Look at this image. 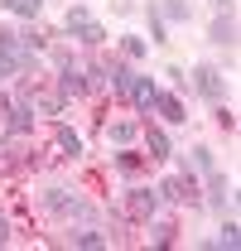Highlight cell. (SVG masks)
Wrapping results in <instances>:
<instances>
[{"label":"cell","mask_w":241,"mask_h":251,"mask_svg":"<svg viewBox=\"0 0 241 251\" xmlns=\"http://www.w3.org/2000/svg\"><path fill=\"white\" fill-rule=\"evenodd\" d=\"M68 34H72L77 44H87V49H101V44H106L101 20H96L92 10H82V5H72V10H68Z\"/></svg>","instance_id":"1"},{"label":"cell","mask_w":241,"mask_h":251,"mask_svg":"<svg viewBox=\"0 0 241 251\" xmlns=\"http://www.w3.org/2000/svg\"><path fill=\"white\" fill-rule=\"evenodd\" d=\"M44 208H48V213H58V218H68V222H72V218L87 222V218H92V208L77 198V193H68V188H48V193H44Z\"/></svg>","instance_id":"2"},{"label":"cell","mask_w":241,"mask_h":251,"mask_svg":"<svg viewBox=\"0 0 241 251\" xmlns=\"http://www.w3.org/2000/svg\"><path fill=\"white\" fill-rule=\"evenodd\" d=\"M154 193H159V203H198V179L193 174H169V179L154 184Z\"/></svg>","instance_id":"3"},{"label":"cell","mask_w":241,"mask_h":251,"mask_svg":"<svg viewBox=\"0 0 241 251\" xmlns=\"http://www.w3.org/2000/svg\"><path fill=\"white\" fill-rule=\"evenodd\" d=\"M120 213L130 222H150L154 213H159V193H154V188H130L125 203H120Z\"/></svg>","instance_id":"4"},{"label":"cell","mask_w":241,"mask_h":251,"mask_svg":"<svg viewBox=\"0 0 241 251\" xmlns=\"http://www.w3.org/2000/svg\"><path fill=\"white\" fill-rule=\"evenodd\" d=\"M193 87L208 97V101H222V92H227V82H222V73H217L212 63H198V68H193Z\"/></svg>","instance_id":"5"},{"label":"cell","mask_w":241,"mask_h":251,"mask_svg":"<svg viewBox=\"0 0 241 251\" xmlns=\"http://www.w3.org/2000/svg\"><path fill=\"white\" fill-rule=\"evenodd\" d=\"M150 111H159V116H164L169 126H183V121H188V111H183V101H179L174 92H154Z\"/></svg>","instance_id":"6"},{"label":"cell","mask_w":241,"mask_h":251,"mask_svg":"<svg viewBox=\"0 0 241 251\" xmlns=\"http://www.w3.org/2000/svg\"><path fill=\"white\" fill-rule=\"evenodd\" d=\"M92 82L82 77V68H72V63H63V77H58V97H82Z\"/></svg>","instance_id":"7"},{"label":"cell","mask_w":241,"mask_h":251,"mask_svg":"<svg viewBox=\"0 0 241 251\" xmlns=\"http://www.w3.org/2000/svg\"><path fill=\"white\" fill-rule=\"evenodd\" d=\"M208 203L217 208V213H227V208H232V184H227V179H222L217 169L208 174Z\"/></svg>","instance_id":"8"},{"label":"cell","mask_w":241,"mask_h":251,"mask_svg":"<svg viewBox=\"0 0 241 251\" xmlns=\"http://www.w3.org/2000/svg\"><path fill=\"white\" fill-rule=\"evenodd\" d=\"M29 130H34L29 106H10V116H5V135H10V140H20V135H29Z\"/></svg>","instance_id":"9"},{"label":"cell","mask_w":241,"mask_h":251,"mask_svg":"<svg viewBox=\"0 0 241 251\" xmlns=\"http://www.w3.org/2000/svg\"><path fill=\"white\" fill-rule=\"evenodd\" d=\"M154 92H159V87H154V77H145V73H135V77H130V101H135V106H145V111H150V101H154Z\"/></svg>","instance_id":"10"},{"label":"cell","mask_w":241,"mask_h":251,"mask_svg":"<svg viewBox=\"0 0 241 251\" xmlns=\"http://www.w3.org/2000/svg\"><path fill=\"white\" fill-rule=\"evenodd\" d=\"M212 44H222V49H232V44H237V20H232V10L212 20Z\"/></svg>","instance_id":"11"},{"label":"cell","mask_w":241,"mask_h":251,"mask_svg":"<svg viewBox=\"0 0 241 251\" xmlns=\"http://www.w3.org/2000/svg\"><path fill=\"white\" fill-rule=\"evenodd\" d=\"M154 15H159V20H169V25H188V15H193V10H188V0H159V5H154Z\"/></svg>","instance_id":"12"},{"label":"cell","mask_w":241,"mask_h":251,"mask_svg":"<svg viewBox=\"0 0 241 251\" xmlns=\"http://www.w3.org/2000/svg\"><path fill=\"white\" fill-rule=\"evenodd\" d=\"M53 140H58V150H63L68 159H77V155H82V135H77L72 126H53Z\"/></svg>","instance_id":"13"},{"label":"cell","mask_w":241,"mask_h":251,"mask_svg":"<svg viewBox=\"0 0 241 251\" xmlns=\"http://www.w3.org/2000/svg\"><path fill=\"white\" fill-rule=\"evenodd\" d=\"M217 164H212V150L208 145H198L193 155H183V174H212Z\"/></svg>","instance_id":"14"},{"label":"cell","mask_w":241,"mask_h":251,"mask_svg":"<svg viewBox=\"0 0 241 251\" xmlns=\"http://www.w3.org/2000/svg\"><path fill=\"white\" fill-rule=\"evenodd\" d=\"M135 135H140L135 121H111V126H106V140H111V145H130Z\"/></svg>","instance_id":"15"},{"label":"cell","mask_w":241,"mask_h":251,"mask_svg":"<svg viewBox=\"0 0 241 251\" xmlns=\"http://www.w3.org/2000/svg\"><path fill=\"white\" fill-rule=\"evenodd\" d=\"M68 242H72V247H111V237H101V232H92V227H77V232H68Z\"/></svg>","instance_id":"16"},{"label":"cell","mask_w":241,"mask_h":251,"mask_svg":"<svg viewBox=\"0 0 241 251\" xmlns=\"http://www.w3.org/2000/svg\"><path fill=\"white\" fill-rule=\"evenodd\" d=\"M145 140H150V159H169V155H174V145H169V135H164V130H150Z\"/></svg>","instance_id":"17"},{"label":"cell","mask_w":241,"mask_h":251,"mask_svg":"<svg viewBox=\"0 0 241 251\" xmlns=\"http://www.w3.org/2000/svg\"><path fill=\"white\" fill-rule=\"evenodd\" d=\"M174 232H179L174 222H154V218H150V242H154V247H169V242H174Z\"/></svg>","instance_id":"18"},{"label":"cell","mask_w":241,"mask_h":251,"mask_svg":"<svg viewBox=\"0 0 241 251\" xmlns=\"http://www.w3.org/2000/svg\"><path fill=\"white\" fill-rule=\"evenodd\" d=\"M5 10H15V15H24V20H34L39 10H44V0H0Z\"/></svg>","instance_id":"19"},{"label":"cell","mask_w":241,"mask_h":251,"mask_svg":"<svg viewBox=\"0 0 241 251\" xmlns=\"http://www.w3.org/2000/svg\"><path fill=\"white\" fill-rule=\"evenodd\" d=\"M237 242H241V232H237V222L227 218V222H222V232H217V247H227V251H237Z\"/></svg>","instance_id":"20"},{"label":"cell","mask_w":241,"mask_h":251,"mask_svg":"<svg viewBox=\"0 0 241 251\" xmlns=\"http://www.w3.org/2000/svg\"><path fill=\"white\" fill-rule=\"evenodd\" d=\"M120 53H125V58H145V39H140V34H125V39H120Z\"/></svg>","instance_id":"21"},{"label":"cell","mask_w":241,"mask_h":251,"mask_svg":"<svg viewBox=\"0 0 241 251\" xmlns=\"http://www.w3.org/2000/svg\"><path fill=\"white\" fill-rule=\"evenodd\" d=\"M140 164H145V159L130 155V150H125V155H116V169H120V174H140Z\"/></svg>","instance_id":"22"},{"label":"cell","mask_w":241,"mask_h":251,"mask_svg":"<svg viewBox=\"0 0 241 251\" xmlns=\"http://www.w3.org/2000/svg\"><path fill=\"white\" fill-rule=\"evenodd\" d=\"M150 44H164V20L154 15V5H150Z\"/></svg>","instance_id":"23"},{"label":"cell","mask_w":241,"mask_h":251,"mask_svg":"<svg viewBox=\"0 0 241 251\" xmlns=\"http://www.w3.org/2000/svg\"><path fill=\"white\" fill-rule=\"evenodd\" d=\"M217 126H222V130H237V116H232L227 106H217Z\"/></svg>","instance_id":"24"},{"label":"cell","mask_w":241,"mask_h":251,"mask_svg":"<svg viewBox=\"0 0 241 251\" xmlns=\"http://www.w3.org/2000/svg\"><path fill=\"white\" fill-rule=\"evenodd\" d=\"M111 10L116 15H130V0H111Z\"/></svg>","instance_id":"25"},{"label":"cell","mask_w":241,"mask_h":251,"mask_svg":"<svg viewBox=\"0 0 241 251\" xmlns=\"http://www.w3.org/2000/svg\"><path fill=\"white\" fill-rule=\"evenodd\" d=\"M5 242H10V222L0 218V247H5Z\"/></svg>","instance_id":"26"},{"label":"cell","mask_w":241,"mask_h":251,"mask_svg":"<svg viewBox=\"0 0 241 251\" xmlns=\"http://www.w3.org/2000/svg\"><path fill=\"white\" fill-rule=\"evenodd\" d=\"M5 116H10V97H0V121H5Z\"/></svg>","instance_id":"27"},{"label":"cell","mask_w":241,"mask_h":251,"mask_svg":"<svg viewBox=\"0 0 241 251\" xmlns=\"http://www.w3.org/2000/svg\"><path fill=\"white\" fill-rule=\"evenodd\" d=\"M212 5H217V10H232V0H212Z\"/></svg>","instance_id":"28"}]
</instances>
